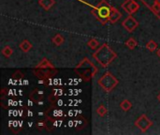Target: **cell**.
Masks as SVG:
<instances>
[{"label":"cell","mask_w":160,"mask_h":135,"mask_svg":"<svg viewBox=\"0 0 160 135\" xmlns=\"http://www.w3.org/2000/svg\"><path fill=\"white\" fill-rule=\"evenodd\" d=\"M151 9L156 13V14H158L160 12V4L158 3H157V2H155L153 5H152V7H151Z\"/></svg>","instance_id":"obj_18"},{"label":"cell","mask_w":160,"mask_h":135,"mask_svg":"<svg viewBox=\"0 0 160 135\" xmlns=\"http://www.w3.org/2000/svg\"><path fill=\"white\" fill-rule=\"evenodd\" d=\"M135 126L139 128L142 132L144 133L153 126V122L147 117L146 115H142L135 121Z\"/></svg>","instance_id":"obj_4"},{"label":"cell","mask_w":160,"mask_h":135,"mask_svg":"<svg viewBox=\"0 0 160 135\" xmlns=\"http://www.w3.org/2000/svg\"><path fill=\"white\" fill-rule=\"evenodd\" d=\"M97 114L99 116V117H105L107 114H108V110L107 108L104 106V105H99L97 109Z\"/></svg>","instance_id":"obj_15"},{"label":"cell","mask_w":160,"mask_h":135,"mask_svg":"<svg viewBox=\"0 0 160 135\" xmlns=\"http://www.w3.org/2000/svg\"><path fill=\"white\" fill-rule=\"evenodd\" d=\"M20 49H21L22 52L27 53V52H29V51L32 49V43L29 42L27 39H24V40H22V41L20 43Z\"/></svg>","instance_id":"obj_9"},{"label":"cell","mask_w":160,"mask_h":135,"mask_svg":"<svg viewBox=\"0 0 160 135\" xmlns=\"http://www.w3.org/2000/svg\"><path fill=\"white\" fill-rule=\"evenodd\" d=\"M94 58L101 64L103 67L109 66L116 57V54L112 51L108 44H103L102 46L98 47V51L93 55Z\"/></svg>","instance_id":"obj_1"},{"label":"cell","mask_w":160,"mask_h":135,"mask_svg":"<svg viewBox=\"0 0 160 135\" xmlns=\"http://www.w3.org/2000/svg\"><path fill=\"white\" fill-rule=\"evenodd\" d=\"M123 26L126 28V30H128V32H133L138 26H139V23L138 21L132 16V15H129L128 16V18L122 23Z\"/></svg>","instance_id":"obj_6"},{"label":"cell","mask_w":160,"mask_h":135,"mask_svg":"<svg viewBox=\"0 0 160 135\" xmlns=\"http://www.w3.org/2000/svg\"><path fill=\"white\" fill-rule=\"evenodd\" d=\"M122 8H124L125 11H127L129 15H131L138 11V9L140 8V5L134 0H126L122 4Z\"/></svg>","instance_id":"obj_5"},{"label":"cell","mask_w":160,"mask_h":135,"mask_svg":"<svg viewBox=\"0 0 160 135\" xmlns=\"http://www.w3.org/2000/svg\"><path fill=\"white\" fill-rule=\"evenodd\" d=\"M155 2H157V3H158V4H160V0H156Z\"/></svg>","instance_id":"obj_22"},{"label":"cell","mask_w":160,"mask_h":135,"mask_svg":"<svg viewBox=\"0 0 160 135\" xmlns=\"http://www.w3.org/2000/svg\"><path fill=\"white\" fill-rule=\"evenodd\" d=\"M65 41V38L60 35V34H56L53 38H52V43L56 46H60L61 44H63Z\"/></svg>","instance_id":"obj_10"},{"label":"cell","mask_w":160,"mask_h":135,"mask_svg":"<svg viewBox=\"0 0 160 135\" xmlns=\"http://www.w3.org/2000/svg\"><path fill=\"white\" fill-rule=\"evenodd\" d=\"M120 107L123 111L128 112L132 108V103L128 101V100H124L122 101V102L120 103Z\"/></svg>","instance_id":"obj_11"},{"label":"cell","mask_w":160,"mask_h":135,"mask_svg":"<svg viewBox=\"0 0 160 135\" xmlns=\"http://www.w3.org/2000/svg\"><path fill=\"white\" fill-rule=\"evenodd\" d=\"M88 46H89V48L90 49H93V50H96V49H98V46H99V43H98V41L96 39H90L89 41H88Z\"/></svg>","instance_id":"obj_16"},{"label":"cell","mask_w":160,"mask_h":135,"mask_svg":"<svg viewBox=\"0 0 160 135\" xmlns=\"http://www.w3.org/2000/svg\"><path fill=\"white\" fill-rule=\"evenodd\" d=\"M38 4L45 10H49L55 4V1L54 0H38Z\"/></svg>","instance_id":"obj_8"},{"label":"cell","mask_w":160,"mask_h":135,"mask_svg":"<svg viewBox=\"0 0 160 135\" xmlns=\"http://www.w3.org/2000/svg\"><path fill=\"white\" fill-rule=\"evenodd\" d=\"M47 68H54L48 59L44 58L38 66H37V69H47Z\"/></svg>","instance_id":"obj_12"},{"label":"cell","mask_w":160,"mask_h":135,"mask_svg":"<svg viewBox=\"0 0 160 135\" xmlns=\"http://www.w3.org/2000/svg\"><path fill=\"white\" fill-rule=\"evenodd\" d=\"M126 45L128 46V49L133 50V49H135V48L138 46V42H137V40H136L134 38H130V39H128V41L126 42Z\"/></svg>","instance_id":"obj_13"},{"label":"cell","mask_w":160,"mask_h":135,"mask_svg":"<svg viewBox=\"0 0 160 135\" xmlns=\"http://www.w3.org/2000/svg\"><path fill=\"white\" fill-rule=\"evenodd\" d=\"M158 101H160V93H159V94H158Z\"/></svg>","instance_id":"obj_21"},{"label":"cell","mask_w":160,"mask_h":135,"mask_svg":"<svg viewBox=\"0 0 160 135\" xmlns=\"http://www.w3.org/2000/svg\"><path fill=\"white\" fill-rule=\"evenodd\" d=\"M98 83L106 92H111L118 85V80L111 72L108 71L101 76Z\"/></svg>","instance_id":"obj_3"},{"label":"cell","mask_w":160,"mask_h":135,"mask_svg":"<svg viewBox=\"0 0 160 135\" xmlns=\"http://www.w3.org/2000/svg\"><path fill=\"white\" fill-rule=\"evenodd\" d=\"M157 55H158V57H160V48L158 49V51L157 52Z\"/></svg>","instance_id":"obj_20"},{"label":"cell","mask_w":160,"mask_h":135,"mask_svg":"<svg viewBox=\"0 0 160 135\" xmlns=\"http://www.w3.org/2000/svg\"><path fill=\"white\" fill-rule=\"evenodd\" d=\"M21 76H22V74L19 70H18V71H16V72L13 74V78H14V79H20V78H21Z\"/></svg>","instance_id":"obj_19"},{"label":"cell","mask_w":160,"mask_h":135,"mask_svg":"<svg viewBox=\"0 0 160 135\" xmlns=\"http://www.w3.org/2000/svg\"><path fill=\"white\" fill-rule=\"evenodd\" d=\"M2 55L6 57H10L11 55L13 54V50L11 49V47L9 46H5L3 49H2Z\"/></svg>","instance_id":"obj_14"},{"label":"cell","mask_w":160,"mask_h":135,"mask_svg":"<svg viewBox=\"0 0 160 135\" xmlns=\"http://www.w3.org/2000/svg\"><path fill=\"white\" fill-rule=\"evenodd\" d=\"M111 6L108 4V2L106 0H102L97 9V12L95 10L92 11V13L102 23H106L109 21V17H110V13H111Z\"/></svg>","instance_id":"obj_2"},{"label":"cell","mask_w":160,"mask_h":135,"mask_svg":"<svg viewBox=\"0 0 160 135\" xmlns=\"http://www.w3.org/2000/svg\"><path fill=\"white\" fill-rule=\"evenodd\" d=\"M122 17V14L121 12L115 8L114 7H112L111 8V13H110V17H109V21L112 23H115L116 22H118Z\"/></svg>","instance_id":"obj_7"},{"label":"cell","mask_w":160,"mask_h":135,"mask_svg":"<svg viewBox=\"0 0 160 135\" xmlns=\"http://www.w3.org/2000/svg\"><path fill=\"white\" fill-rule=\"evenodd\" d=\"M146 48H147V50H149L150 52H154V51L158 48V44H157L154 40H150V41L147 42Z\"/></svg>","instance_id":"obj_17"}]
</instances>
